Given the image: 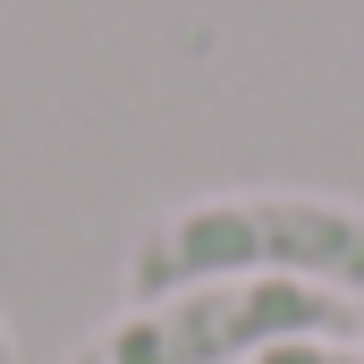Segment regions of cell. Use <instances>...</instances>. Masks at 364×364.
Returning a JSON list of instances; mask_svg holds the SVG:
<instances>
[{"label": "cell", "mask_w": 364, "mask_h": 364, "mask_svg": "<svg viewBox=\"0 0 364 364\" xmlns=\"http://www.w3.org/2000/svg\"><path fill=\"white\" fill-rule=\"evenodd\" d=\"M348 314H356L348 296L305 279H203L170 296H136L68 364H255L279 339H339Z\"/></svg>", "instance_id": "obj_2"}, {"label": "cell", "mask_w": 364, "mask_h": 364, "mask_svg": "<svg viewBox=\"0 0 364 364\" xmlns=\"http://www.w3.org/2000/svg\"><path fill=\"white\" fill-rule=\"evenodd\" d=\"M203 279H305L331 296H364V203L314 186H229L161 212L127 255V305Z\"/></svg>", "instance_id": "obj_1"}, {"label": "cell", "mask_w": 364, "mask_h": 364, "mask_svg": "<svg viewBox=\"0 0 364 364\" xmlns=\"http://www.w3.org/2000/svg\"><path fill=\"white\" fill-rule=\"evenodd\" d=\"M0 364H17V339H9V322H0Z\"/></svg>", "instance_id": "obj_4"}, {"label": "cell", "mask_w": 364, "mask_h": 364, "mask_svg": "<svg viewBox=\"0 0 364 364\" xmlns=\"http://www.w3.org/2000/svg\"><path fill=\"white\" fill-rule=\"evenodd\" d=\"M255 364H364V339H279L272 356H255Z\"/></svg>", "instance_id": "obj_3"}]
</instances>
